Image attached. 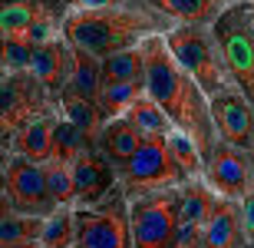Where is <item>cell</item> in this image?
<instances>
[{"label": "cell", "mask_w": 254, "mask_h": 248, "mask_svg": "<svg viewBox=\"0 0 254 248\" xmlns=\"http://www.w3.org/2000/svg\"><path fill=\"white\" fill-rule=\"evenodd\" d=\"M145 60H149V80H145L149 96L159 99V106L172 116V123L179 126L182 133H189L208 159L211 149L221 143L215 113H211V96L175 60L165 33H155V37L145 40Z\"/></svg>", "instance_id": "obj_1"}, {"label": "cell", "mask_w": 254, "mask_h": 248, "mask_svg": "<svg viewBox=\"0 0 254 248\" xmlns=\"http://www.w3.org/2000/svg\"><path fill=\"white\" fill-rule=\"evenodd\" d=\"M175 20L162 17L152 7H106V10H79L73 7L66 17L63 37L73 47H83L96 57H109L119 50L142 47L155 33H169Z\"/></svg>", "instance_id": "obj_2"}, {"label": "cell", "mask_w": 254, "mask_h": 248, "mask_svg": "<svg viewBox=\"0 0 254 248\" xmlns=\"http://www.w3.org/2000/svg\"><path fill=\"white\" fill-rule=\"evenodd\" d=\"M165 40H169V50L175 53V60L198 80V86L208 96H215L218 89L231 83L221 43L215 37V23L211 27L208 23H175L165 33Z\"/></svg>", "instance_id": "obj_3"}, {"label": "cell", "mask_w": 254, "mask_h": 248, "mask_svg": "<svg viewBox=\"0 0 254 248\" xmlns=\"http://www.w3.org/2000/svg\"><path fill=\"white\" fill-rule=\"evenodd\" d=\"M76 225L83 248H132V202L123 185L96 205H76Z\"/></svg>", "instance_id": "obj_4"}, {"label": "cell", "mask_w": 254, "mask_h": 248, "mask_svg": "<svg viewBox=\"0 0 254 248\" xmlns=\"http://www.w3.org/2000/svg\"><path fill=\"white\" fill-rule=\"evenodd\" d=\"M215 37L221 43L231 83L254 103V0L235 3L215 20Z\"/></svg>", "instance_id": "obj_5"}, {"label": "cell", "mask_w": 254, "mask_h": 248, "mask_svg": "<svg viewBox=\"0 0 254 248\" xmlns=\"http://www.w3.org/2000/svg\"><path fill=\"white\" fill-rule=\"evenodd\" d=\"M60 109V99L37 80L33 70L27 73H0V136L10 139L20 126Z\"/></svg>", "instance_id": "obj_6"}, {"label": "cell", "mask_w": 254, "mask_h": 248, "mask_svg": "<svg viewBox=\"0 0 254 248\" xmlns=\"http://www.w3.org/2000/svg\"><path fill=\"white\" fill-rule=\"evenodd\" d=\"M182 182H189V175L179 169V163L169 149V136L162 133H145L142 149L135 153L132 165L119 175V185L129 195V202L139 199V195H149V192L182 185Z\"/></svg>", "instance_id": "obj_7"}, {"label": "cell", "mask_w": 254, "mask_h": 248, "mask_svg": "<svg viewBox=\"0 0 254 248\" xmlns=\"http://www.w3.org/2000/svg\"><path fill=\"white\" fill-rule=\"evenodd\" d=\"M0 205L27 215H50L57 199L47 182V163H33L27 156L3 153V179H0Z\"/></svg>", "instance_id": "obj_8"}, {"label": "cell", "mask_w": 254, "mask_h": 248, "mask_svg": "<svg viewBox=\"0 0 254 248\" xmlns=\"http://www.w3.org/2000/svg\"><path fill=\"white\" fill-rule=\"evenodd\" d=\"M69 0H0V37H20L27 43H47L63 37Z\"/></svg>", "instance_id": "obj_9"}, {"label": "cell", "mask_w": 254, "mask_h": 248, "mask_svg": "<svg viewBox=\"0 0 254 248\" xmlns=\"http://www.w3.org/2000/svg\"><path fill=\"white\" fill-rule=\"evenodd\" d=\"M179 229V185L132 199V248H172Z\"/></svg>", "instance_id": "obj_10"}, {"label": "cell", "mask_w": 254, "mask_h": 248, "mask_svg": "<svg viewBox=\"0 0 254 248\" xmlns=\"http://www.w3.org/2000/svg\"><path fill=\"white\" fill-rule=\"evenodd\" d=\"M205 179L221 199H245L248 189L254 185L251 153L235 143H228V139H221L211 149V156L205 159Z\"/></svg>", "instance_id": "obj_11"}, {"label": "cell", "mask_w": 254, "mask_h": 248, "mask_svg": "<svg viewBox=\"0 0 254 248\" xmlns=\"http://www.w3.org/2000/svg\"><path fill=\"white\" fill-rule=\"evenodd\" d=\"M211 113H215L218 136L251 153L254 149V103L235 83H228L225 89H218L211 96Z\"/></svg>", "instance_id": "obj_12"}, {"label": "cell", "mask_w": 254, "mask_h": 248, "mask_svg": "<svg viewBox=\"0 0 254 248\" xmlns=\"http://www.w3.org/2000/svg\"><path fill=\"white\" fill-rule=\"evenodd\" d=\"M73 175H76V205H96L119 185V172L106 159L99 149L76 156L73 159Z\"/></svg>", "instance_id": "obj_13"}, {"label": "cell", "mask_w": 254, "mask_h": 248, "mask_svg": "<svg viewBox=\"0 0 254 248\" xmlns=\"http://www.w3.org/2000/svg\"><path fill=\"white\" fill-rule=\"evenodd\" d=\"M73 60H76V47L66 37H53L47 43H37L33 50V73L53 96H60L73 77Z\"/></svg>", "instance_id": "obj_14"}, {"label": "cell", "mask_w": 254, "mask_h": 248, "mask_svg": "<svg viewBox=\"0 0 254 248\" xmlns=\"http://www.w3.org/2000/svg\"><path fill=\"white\" fill-rule=\"evenodd\" d=\"M142 126H135L129 116H116V119H106V126L99 129V139H96V149L116 165V172L123 175L126 169L132 165L135 153L142 149Z\"/></svg>", "instance_id": "obj_15"}, {"label": "cell", "mask_w": 254, "mask_h": 248, "mask_svg": "<svg viewBox=\"0 0 254 248\" xmlns=\"http://www.w3.org/2000/svg\"><path fill=\"white\" fill-rule=\"evenodd\" d=\"M205 248H251L241 219V199H218L205 222Z\"/></svg>", "instance_id": "obj_16"}, {"label": "cell", "mask_w": 254, "mask_h": 248, "mask_svg": "<svg viewBox=\"0 0 254 248\" xmlns=\"http://www.w3.org/2000/svg\"><path fill=\"white\" fill-rule=\"evenodd\" d=\"M57 119H60V109L50 113V116H40V119H33V123H27V126H20L10 139H3V153L27 156L33 163H50V159H53Z\"/></svg>", "instance_id": "obj_17"}, {"label": "cell", "mask_w": 254, "mask_h": 248, "mask_svg": "<svg viewBox=\"0 0 254 248\" xmlns=\"http://www.w3.org/2000/svg\"><path fill=\"white\" fill-rule=\"evenodd\" d=\"M235 3H245V0H149L152 10H159L162 17L175 23H208V27L218 17H225Z\"/></svg>", "instance_id": "obj_18"}, {"label": "cell", "mask_w": 254, "mask_h": 248, "mask_svg": "<svg viewBox=\"0 0 254 248\" xmlns=\"http://www.w3.org/2000/svg\"><path fill=\"white\" fill-rule=\"evenodd\" d=\"M218 199H221V195L208 185L205 175L182 182L179 185V222H201V225H205V222L211 219V212H215Z\"/></svg>", "instance_id": "obj_19"}, {"label": "cell", "mask_w": 254, "mask_h": 248, "mask_svg": "<svg viewBox=\"0 0 254 248\" xmlns=\"http://www.w3.org/2000/svg\"><path fill=\"white\" fill-rule=\"evenodd\" d=\"M145 80H149L145 43L103 57V83H145Z\"/></svg>", "instance_id": "obj_20"}, {"label": "cell", "mask_w": 254, "mask_h": 248, "mask_svg": "<svg viewBox=\"0 0 254 248\" xmlns=\"http://www.w3.org/2000/svg\"><path fill=\"white\" fill-rule=\"evenodd\" d=\"M103 89V57H96L89 50L76 47V60H73V77L66 83L63 93L69 96H83V99H96ZM60 93V96H63ZM57 96V99H60Z\"/></svg>", "instance_id": "obj_21"}, {"label": "cell", "mask_w": 254, "mask_h": 248, "mask_svg": "<svg viewBox=\"0 0 254 248\" xmlns=\"http://www.w3.org/2000/svg\"><path fill=\"white\" fill-rule=\"evenodd\" d=\"M79 242V225H76V205H57L43 219V248H73Z\"/></svg>", "instance_id": "obj_22"}, {"label": "cell", "mask_w": 254, "mask_h": 248, "mask_svg": "<svg viewBox=\"0 0 254 248\" xmlns=\"http://www.w3.org/2000/svg\"><path fill=\"white\" fill-rule=\"evenodd\" d=\"M47 215H27V212L0 205V245H20V242H40Z\"/></svg>", "instance_id": "obj_23"}, {"label": "cell", "mask_w": 254, "mask_h": 248, "mask_svg": "<svg viewBox=\"0 0 254 248\" xmlns=\"http://www.w3.org/2000/svg\"><path fill=\"white\" fill-rule=\"evenodd\" d=\"M145 93H149V86H145V83H103V89H99V96H96V103H99L103 119H116V116L129 113Z\"/></svg>", "instance_id": "obj_24"}, {"label": "cell", "mask_w": 254, "mask_h": 248, "mask_svg": "<svg viewBox=\"0 0 254 248\" xmlns=\"http://www.w3.org/2000/svg\"><path fill=\"white\" fill-rule=\"evenodd\" d=\"M96 149V139L86 129H79L76 123H69L63 113L57 119V133H53V159H66V163H73L76 156L89 153Z\"/></svg>", "instance_id": "obj_25"}, {"label": "cell", "mask_w": 254, "mask_h": 248, "mask_svg": "<svg viewBox=\"0 0 254 248\" xmlns=\"http://www.w3.org/2000/svg\"><path fill=\"white\" fill-rule=\"evenodd\" d=\"M60 113H63L69 123H76L79 129H86L93 139H99V129L106 126V119H103V113H99V103H96V99H83V96L63 93V96H60Z\"/></svg>", "instance_id": "obj_26"}, {"label": "cell", "mask_w": 254, "mask_h": 248, "mask_svg": "<svg viewBox=\"0 0 254 248\" xmlns=\"http://www.w3.org/2000/svg\"><path fill=\"white\" fill-rule=\"evenodd\" d=\"M126 116H129L135 126H142V133H162V136H169L172 129H179V126L172 123V116L159 106V99H152L149 93L142 96V99L132 106Z\"/></svg>", "instance_id": "obj_27"}, {"label": "cell", "mask_w": 254, "mask_h": 248, "mask_svg": "<svg viewBox=\"0 0 254 248\" xmlns=\"http://www.w3.org/2000/svg\"><path fill=\"white\" fill-rule=\"evenodd\" d=\"M47 182L57 205H76V175H73V163L66 159H50L47 163Z\"/></svg>", "instance_id": "obj_28"}, {"label": "cell", "mask_w": 254, "mask_h": 248, "mask_svg": "<svg viewBox=\"0 0 254 248\" xmlns=\"http://www.w3.org/2000/svg\"><path fill=\"white\" fill-rule=\"evenodd\" d=\"M33 43L20 37H0V73H27L33 67Z\"/></svg>", "instance_id": "obj_29"}, {"label": "cell", "mask_w": 254, "mask_h": 248, "mask_svg": "<svg viewBox=\"0 0 254 248\" xmlns=\"http://www.w3.org/2000/svg\"><path fill=\"white\" fill-rule=\"evenodd\" d=\"M172 248H205V225L201 222H179Z\"/></svg>", "instance_id": "obj_30"}, {"label": "cell", "mask_w": 254, "mask_h": 248, "mask_svg": "<svg viewBox=\"0 0 254 248\" xmlns=\"http://www.w3.org/2000/svg\"><path fill=\"white\" fill-rule=\"evenodd\" d=\"M79 10H106V7H149V0H69Z\"/></svg>", "instance_id": "obj_31"}, {"label": "cell", "mask_w": 254, "mask_h": 248, "mask_svg": "<svg viewBox=\"0 0 254 248\" xmlns=\"http://www.w3.org/2000/svg\"><path fill=\"white\" fill-rule=\"evenodd\" d=\"M241 219H245V232H248V242L254 248V185L248 189V195L241 199Z\"/></svg>", "instance_id": "obj_32"}, {"label": "cell", "mask_w": 254, "mask_h": 248, "mask_svg": "<svg viewBox=\"0 0 254 248\" xmlns=\"http://www.w3.org/2000/svg\"><path fill=\"white\" fill-rule=\"evenodd\" d=\"M0 248H43L40 242H20V245H0Z\"/></svg>", "instance_id": "obj_33"}, {"label": "cell", "mask_w": 254, "mask_h": 248, "mask_svg": "<svg viewBox=\"0 0 254 248\" xmlns=\"http://www.w3.org/2000/svg\"><path fill=\"white\" fill-rule=\"evenodd\" d=\"M251 169H254V149H251Z\"/></svg>", "instance_id": "obj_34"}, {"label": "cell", "mask_w": 254, "mask_h": 248, "mask_svg": "<svg viewBox=\"0 0 254 248\" xmlns=\"http://www.w3.org/2000/svg\"><path fill=\"white\" fill-rule=\"evenodd\" d=\"M73 248H83V245H79V242H76V245H73Z\"/></svg>", "instance_id": "obj_35"}]
</instances>
